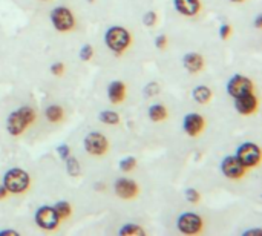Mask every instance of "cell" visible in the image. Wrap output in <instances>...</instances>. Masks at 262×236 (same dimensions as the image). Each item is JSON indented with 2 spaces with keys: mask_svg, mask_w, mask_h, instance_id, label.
<instances>
[{
  "mask_svg": "<svg viewBox=\"0 0 262 236\" xmlns=\"http://www.w3.org/2000/svg\"><path fill=\"white\" fill-rule=\"evenodd\" d=\"M255 89V84L250 78H247L246 75L236 74L233 75L229 81H227V92L229 95H232L233 98H238L241 95L246 94H252Z\"/></svg>",
  "mask_w": 262,
  "mask_h": 236,
  "instance_id": "9c48e42d",
  "label": "cell"
},
{
  "mask_svg": "<svg viewBox=\"0 0 262 236\" xmlns=\"http://www.w3.org/2000/svg\"><path fill=\"white\" fill-rule=\"evenodd\" d=\"M130 40H132V37L129 34V31L123 26H111L104 34L106 46L114 54H123L129 48Z\"/></svg>",
  "mask_w": 262,
  "mask_h": 236,
  "instance_id": "7a4b0ae2",
  "label": "cell"
},
{
  "mask_svg": "<svg viewBox=\"0 0 262 236\" xmlns=\"http://www.w3.org/2000/svg\"><path fill=\"white\" fill-rule=\"evenodd\" d=\"M126 92H127V88L123 81L120 80H115L112 81L109 86H107V98L112 104H120L124 101L126 98Z\"/></svg>",
  "mask_w": 262,
  "mask_h": 236,
  "instance_id": "9a60e30c",
  "label": "cell"
},
{
  "mask_svg": "<svg viewBox=\"0 0 262 236\" xmlns=\"http://www.w3.org/2000/svg\"><path fill=\"white\" fill-rule=\"evenodd\" d=\"M183 65L184 68L190 72V74H198L204 69V57L198 52H187L183 57Z\"/></svg>",
  "mask_w": 262,
  "mask_h": 236,
  "instance_id": "5bb4252c",
  "label": "cell"
},
{
  "mask_svg": "<svg viewBox=\"0 0 262 236\" xmlns=\"http://www.w3.org/2000/svg\"><path fill=\"white\" fill-rule=\"evenodd\" d=\"M169 117V112L167 109L163 106V104H152L149 108V118L155 123H160V121H164L166 118Z\"/></svg>",
  "mask_w": 262,
  "mask_h": 236,
  "instance_id": "d6986e66",
  "label": "cell"
},
{
  "mask_svg": "<svg viewBox=\"0 0 262 236\" xmlns=\"http://www.w3.org/2000/svg\"><path fill=\"white\" fill-rule=\"evenodd\" d=\"M239 163L246 167H256L261 163V147L255 143H243L238 149H236V155H235Z\"/></svg>",
  "mask_w": 262,
  "mask_h": 236,
  "instance_id": "5b68a950",
  "label": "cell"
},
{
  "mask_svg": "<svg viewBox=\"0 0 262 236\" xmlns=\"http://www.w3.org/2000/svg\"><path fill=\"white\" fill-rule=\"evenodd\" d=\"M83 146H84V151L89 155L101 157V155H104L107 152L109 143H107V138L103 134H100V132H91V134H88L84 137Z\"/></svg>",
  "mask_w": 262,
  "mask_h": 236,
  "instance_id": "ba28073f",
  "label": "cell"
},
{
  "mask_svg": "<svg viewBox=\"0 0 262 236\" xmlns=\"http://www.w3.org/2000/svg\"><path fill=\"white\" fill-rule=\"evenodd\" d=\"M230 32H232V26L230 25H221V28H220V37L223 38V40H227L229 37H230Z\"/></svg>",
  "mask_w": 262,
  "mask_h": 236,
  "instance_id": "1f68e13d",
  "label": "cell"
},
{
  "mask_svg": "<svg viewBox=\"0 0 262 236\" xmlns=\"http://www.w3.org/2000/svg\"><path fill=\"white\" fill-rule=\"evenodd\" d=\"M143 22H144V25H146V26L152 28V26L157 23V14H155L154 11L146 12V14H144V17H143Z\"/></svg>",
  "mask_w": 262,
  "mask_h": 236,
  "instance_id": "f1b7e54d",
  "label": "cell"
},
{
  "mask_svg": "<svg viewBox=\"0 0 262 236\" xmlns=\"http://www.w3.org/2000/svg\"><path fill=\"white\" fill-rule=\"evenodd\" d=\"M183 127H184V132L195 138L198 137L200 134H203L204 127H206V120L203 118V115L196 114V112H192V114H187L183 120Z\"/></svg>",
  "mask_w": 262,
  "mask_h": 236,
  "instance_id": "8fae6325",
  "label": "cell"
},
{
  "mask_svg": "<svg viewBox=\"0 0 262 236\" xmlns=\"http://www.w3.org/2000/svg\"><path fill=\"white\" fill-rule=\"evenodd\" d=\"M51 23L58 32H69L75 28L77 22L72 11L66 6H55L51 11Z\"/></svg>",
  "mask_w": 262,
  "mask_h": 236,
  "instance_id": "277c9868",
  "label": "cell"
},
{
  "mask_svg": "<svg viewBox=\"0 0 262 236\" xmlns=\"http://www.w3.org/2000/svg\"><path fill=\"white\" fill-rule=\"evenodd\" d=\"M120 170L121 172H124V174H129V172H132L135 167H137V158H134V157H126V158H123L121 161H120Z\"/></svg>",
  "mask_w": 262,
  "mask_h": 236,
  "instance_id": "cb8c5ba5",
  "label": "cell"
},
{
  "mask_svg": "<svg viewBox=\"0 0 262 236\" xmlns=\"http://www.w3.org/2000/svg\"><path fill=\"white\" fill-rule=\"evenodd\" d=\"M184 197H186V200H187L189 203H192V204H198L200 200H201V194H200L196 189H193V187L186 189V190H184Z\"/></svg>",
  "mask_w": 262,
  "mask_h": 236,
  "instance_id": "d4e9b609",
  "label": "cell"
},
{
  "mask_svg": "<svg viewBox=\"0 0 262 236\" xmlns=\"http://www.w3.org/2000/svg\"><path fill=\"white\" fill-rule=\"evenodd\" d=\"M230 2H233V3H243V2H246V0H230Z\"/></svg>",
  "mask_w": 262,
  "mask_h": 236,
  "instance_id": "8d00e7d4",
  "label": "cell"
},
{
  "mask_svg": "<svg viewBox=\"0 0 262 236\" xmlns=\"http://www.w3.org/2000/svg\"><path fill=\"white\" fill-rule=\"evenodd\" d=\"M192 97H193V100H195L198 104H207V103L212 100L213 92H212V89H210L209 86L200 84V86H196V88L192 91Z\"/></svg>",
  "mask_w": 262,
  "mask_h": 236,
  "instance_id": "e0dca14e",
  "label": "cell"
},
{
  "mask_svg": "<svg viewBox=\"0 0 262 236\" xmlns=\"http://www.w3.org/2000/svg\"><path fill=\"white\" fill-rule=\"evenodd\" d=\"M173 5L175 9L186 17H195L201 11L200 0H173Z\"/></svg>",
  "mask_w": 262,
  "mask_h": 236,
  "instance_id": "2e32d148",
  "label": "cell"
},
{
  "mask_svg": "<svg viewBox=\"0 0 262 236\" xmlns=\"http://www.w3.org/2000/svg\"><path fill=\"white\" fill-rule=\"evenodd\" d=\"M255 26H256V29H261V15H258L255 18Z\"/></svg>",
  "mask_w": 262,
  "mask_h": 236,
  "instance_id": "d590c367",
  "label": "cell"
},
{
  "mask_svg": "<svg viewBox=\"0 0 262 236\" xmlns=\"http://www.w3.org/2000/svg\"><path fill=\"white\" fill-rule=\"evenodd\" d=\"M34 221L35 224L48 232H52L58 227L60 224V217L57 215L55 209L51 206H41L37 209L35 215H34Z\"/></svg>",
  "mask_w": 262,
  "mask_h": 236,
  "instance_id": "52a82bcc",
  "label": "cell"
},
{
  "mask_svg": "<svg viewBox=\"0 0 262 236\" xmlns=\"http://www.w3.org/2000/svg\"><path fill=\"white\" fill-rule=\"evenodd\" d=\"M54 209H55L57 215L60 217V220H66V218H69V217H71V212H72L71 204H69L68 201H58V203H55Z\"/></svg>",
  "mask_w": 262,
  "mask_h": 236,
  "instance_id": "7402d4cb",
  "label": "cell"
},
{
  "mask_svg": "<svg viewBox=\"0 0 262 236\" xmlns=\"http://www.w3.org/2000/svg\"><path fill=\"white\" fill-rule=\"evenodd\" d=\"M118 235L121 236H144L146 235V230L143 227H140L138 224H124L120 230H118Z\"/></svg>",
  "mask_w": 262,
  "mask_h": 236,
  "instance_id": "ffe728a7",
  "label": "cell"
},
{
  "mask_svg": "<svg viewBox=\"0 0 262 236\" xmlns=\"http://www.w3.org/2000/svg\"><path fill=\"white\" fill-rule=\"evenodd\" d=\"M57 154H58V157L64 161V160L71 155V147H69L68 144H60V146L57 147Z\"/></svg>",
  "mask_w": 262,
  "mask_h": 236,
  "instance_id": "f546056e",
  "label": "cell"
},
{
  "mask_svg": "<svg viewBox=\"0 0 262 236\" xmlns=\"http://www.w3.org/2000/svg\"><path fill=\"white\" fill-rule=\"evenodd\" d=\"M3 235L20 236V233H18V232H17V230H9V229H8V230H6V229H5V230H0V236H3Z\"/></svg>",
  "mask_w": 262,
  "mask_h": 236,
  "instance_id": "d6a6232c",
  "label": "cell"
},
{
  "mask_svg": "<svg viewBox=\"0 0 262 236\" xmlns=\"http://www.w3.org/2000/svg\"><path fill=\"white\" fill-rule=\"evenodd\" d=\"M160 92V86H158V83H149V84H146V88H144V95L146 97H154V95H157Z\"/></svg>",
  "mask_w": 262,
  "mask_h": 236,
  "instance_id": "83f0119b",
  "label": "cell"
},
{
  "mask_svg": "<svg viewBox=\"0 0 262 236\" xmlns=\"http://www.w3.org/2000/svg\"><path fill=\"white\" fill-rule=\"evenodd\" d=\"M35 121V111L29 106H21L12 111L6 120V131L12 137H18L25 132L28 126Z\"/></svg>",
  "mask_w": 262,
  "mask_h": 236,
  "instance_id": "6da1fadb",
  "label": "cell"
},
{
  "mask_svg": "<svg viewBox=\"0 0 262 236\" xmlns=\"http://www.w3.org/2000/svg\"><path fill=\"white\" fill-rule=\"evenodd\" d=\"M8 190H6V187L3 186V184H0V200H6V197H8Z\"/></svg>",
  "mask_w": 262,
  "mask_h": 236,
  "instance_id": "836d02e7",
  "label": "cell"
},
{
  "mask_svg": "<svg viewBox=\"0 0 262 236\" xmlns=\"http://www.w3.org/2000/svg\"><path fill=\"white\" fill-rule=\"evenodd\" d=\"M115 194L121 200H134L140 194V187L134 180L129 178H118L115 181Z\"/></svg>",
  "mask_w": 262,
  "mask_h": 236,
  "instance_id": "7c38bea8",
  "label": "cell"
},
{
  "mask_svg": "<svg viewBox=\"0 0 262 236\" xmlns=\"http://www.w3.org/2000/svg\"><path fill=\"white\" fill-rule=\"evenodd\" d=\"M246 167L239 163V160L232 155V157H226L221 163V172L224 177L230 178V180H239L246 175Z\"/></svg>",
  "mask_w": 262,
  "mask_h": 236,
  "instance_id": "30bf717a",
  "label": "cell"
},
{
  "mask_svg": "<svg viewBox=\"0 0 262 236\" xmlns=\"http://www.w3.org/2000/svg\"><path fill=\"white\" fill-rule=\"evenodd\" d=\"M78 57H80V60H83V61H89V60L94 57V48H92L91 45H83V46L80 48Z\"/></svg>",
  "mask_w": 262,
  "mask_h": 236,
  "instance_id": "484cf974",
  "label": "cell"
},
{
  "mask_svg": "<svg viewBox=\"0 0 262 236\" xmlns=\"http://www.w3.org/2000/svg\"><path fill=\"white\" fill-rule=\"evenodd\" d=\"M235 109L241 115H252L258 109V98L255 97L253 92L252 94L241 95V97L235 98Z\"/></svg>",
  "mask_w": 262,
  "mask_h": 236,
  "instance_id": "4fadbf2b",
  "label": "cell"
},
{
  "mask_svg": "<svg viewBox=\"0 0 262 236\" xmlns=\"http://www.w3.org/2000/svg\"><path fill=\"white\" fill-rule=\"evenodd\" d=\"M66 68H64V63L61 61H57V63H52L51 65V74L55 75V77H61L64 74Z\"/></svg>",
  "mask_w": 262,
  "mask_h": 236,
  "instance_id": "4316f807",
  "label": "cell"
},
{
  "mask_svg": "<svg viewBox=\"0 0 262 236\" xmlns=\"http://www.w3.org/2000/svg\"><path fill=\"white\" fill-rule=\"evenodd\" d=\"M177 227L183 235H198L204 229V221L200 215L192 212H184L177 220Z\"/></svg>",
  "mask_w": 262,
  "mask_h": 236,
  "instance_id": "8992f818",
  "label": "cell"
},
{
  "mask_svg": "<svg viewBox=\"0 0 262 236\" xmlns=\"http://www.w3.org/2000/svg\"><path fill=\"white\" fill-rule=\"evenodd\" d=\"M155 46H157V49H166V46H167V37L164 35V34H160L157 38H155Z\"/></svg>",
  "mask_w": 262,
  "mask_h": 236,
  "instance_id": "4dcf8cb0",
  "label": "cell"
},
{
  "mask_svg": "<svg viewBox=\"0 0 262 236\" xmlns=\"http://www.w3.org/2000/svg\"><path fill=\"white\" fill-rule=\"evenodd\" d=\"M29 184H31V178L28 172L20 167L9 169L3 177V186L6 187L9 194H14V195L26 192Z\"/></svg>",
  "mask_w": 262,
  "mask_h": 236,
  "instance_id": "3957f363",
  "label": "cell"
},
{
  "mask_svg": "<svg viewBox=\"0 0 262 236\" xmlns=\"http://www.w3.org/2000/svg\"><path fill=\"white\" fill-rule=\"evenodd\" d=\"M98 120L101 123H104V124H109V126L120 124V115L115 111H103V112H100Z\"/></svg>",
  "mask_w": 262,
  "mask_h": 236,
  "instance_id": "44dd1931",
  "label": "cell"
},
{
  "mask_svg": "<svg viewBox=\"0 0 262 236\" xmlns=\"http://www.w3.org/2000/svg\"><path fill=\"white\" fill-rule=\"evenodd\" d=\"M64 161H66V170H68V174L71 177H78L80 172H81V169H80V163L77 161V158H74V157L69 155Z\"/></svg>",
  "mask_w": 262,
  "mask_h": 236,
  "instance_id": "603a6c76",
  "label": "cell"
},
{
  "mask_svg": "<svg viewBox=\"0 0 262 236\" xmlns=\"http://www.w3.org/2000/svg\"><path fill=\"white\" fill-rule=\"evenodd\" d=\"M261 233V229H250V230H247V232H244L243 235L247 236V235H259Z\"/></svg>",
  "mask_w": 262,
  "mask_h": 236,
  "instance_id": "e575fe53",
  "label": "cell"
},
{
  "mask_svg": "<svg viewBox=\"0 0 262 236\" xmlns=\"http://www.w3.org/2000/svg\"><path fill=\"white\" fill-rule=\"evenodd\" d=\"M43 2H45V0H43Z\"/></svg>",
  "mask_w": 262,
  "mask_h": 236,
  "instance_id": "74e56055",
  "label": "cell"
},
{
  "mask_svg": "<svg viewBox=\"0 0 262 236\" xmlns=\"http://www.w3.org/2000/svg\"><path fill=\"white\" fill-rule=\"evenodd\" d=\"M63 115H64V111L61 106L58 104H51L45 109V117L49 123H58L63 120Z\"/></svg>",
  "mask_w": 262,
  "mask_h": 236,
  "instance_id": "ac0fdd59",
  "label": "cell"
}]
</instances>
